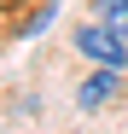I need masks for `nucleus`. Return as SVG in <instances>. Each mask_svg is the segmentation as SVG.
<instances>
[{
  "instance_id": "obj_2",
  "label": "nucleus",
  "mask_w": 128,
  "mask_h": 134,
  "mask_svg": "<svg viewBox=\"0 0 128 134\" xmlns=\"http://www.w3.org/2000/svg\"><path fill=\"white\" fill-rule=\"evenodd\" d=\"M117 87H122V70H105V64H99V70L76 87V105H82V111H99V105L117 99Z\"/></svg>"
},
{
  "instance_id": "obj_3",
  "label": "nucleus",
  "mask_w": 128,
  "mask_h": 134,
  "mask_svg": "<svg viewBox=\"0 0 128 134\" xmlns=\"http://www.w3.org/2000/svg\"><path fill=\"white\" fill-rule=\"evenodd\" d=\"M93 18H105V24L128 29V0H93Z\"/></svg>"
},
{
  "instance_id": "obj_1",
  "label": "nucleus",
  "mask_w": 128,
  "mask_h": 134,
  "mask_svg": "<svg viewBox=\"0 0 128 134\" xmlns=\"http://www.w3.org/2000/svg\"><path fill=\"white\" fill-rule=\"evenodd\" d=\"M76 53H82V58H93V64H105V70H128V29H117V24H105V18H93V24H82V29H76Z\"/></svg>"
}]
</instances>
